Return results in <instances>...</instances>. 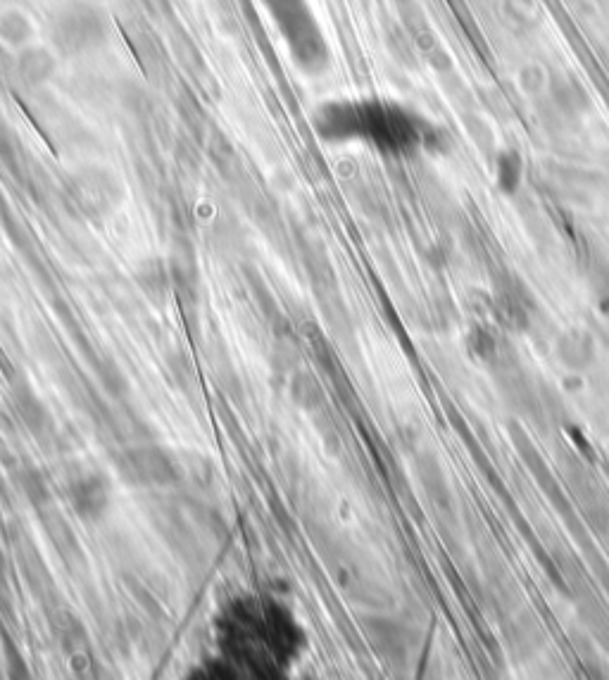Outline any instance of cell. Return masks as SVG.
<instances>
[{
    "instance_id": "cell-2",
    "label": "cell",
    "mask_w": 609,
    "mask_h": 680,
    "mask_svg": "<svg viewBox=\"0 0 609 680\" xmlns=\"http://www.w3.org/2000/svg\"><path fill=\"white\" fill-rule=\"evenodd\" d=\"M269 17H272L276 29L284 36L293 60L298 62L305 72L317 74L326 67L329 53L322 31L317 27L315 15L305 0H262Z\"/></svg>"
},
{
    "instance_id": "cell-1",
    "label": "cell",
    "mask_w": 609,
    "mask_h": 680,
    "mask_svg": "<svg viewBox=\"0 0 609 680\" xmlns=\"http://www.w3.org/2000/svg\"><path fill=\"white\" fill-rule=\"evenodd\" d=\"M315 122L319 134L331 141L364 138L384 150H407L422 138L417 117L410 115L405 107L381 103V100L326 103L319 107Z\"/></svg>"
},
{
    "instance_id": "cell-4",
    "label": "cell",
    "mask_w": 609,
    "mask_h": 680,
    "mask_svg": "<svg viewBox=\"0 0 609 680\" xmlns=\"http://www.w3.org/2000/svg\"><path fill=\"white\" fill-rule=\"evenodd\" d=\"M108 486L103 483V478L98 476H84L79 481H74L69 486V500H72V507L77 509L81 516H100L103 509L108 507Z\"/></svg>"
},
{
    "instance_id": "cell-3",
    "label": "cell",
    "mask_w": 609,
    "mask_h": 680,
    "mask_svg": "<svg viewBox=\"0 0 609 680\" xmlns=\"http://www.w3.org/2000/svg\"><path fill=\"white\" fill-rule=\"evenodd\" d=\"M119 471L131 486H169L177 481L179 471L174 459L162 447L143 445L127 450L119 459Z\"/></svg>"
},
{
    "instance_id": "cell-5",
    "label": "cell",
    "mask_w": 609,
    "mask_h": 680,
    "mask_svg": "<svg viewBox=\"0 0 609 680\" xmlns=\"http://www.w3.org/2000/svg\"><path fill=\"white\" fill-rule=\"evenodd\" d=\"M495 176H498V186L505 193H514L521 184V157L514 150H507L498 157V167H495Z\"/></svg>"
},
{
    "instance_id": "cell-6",
    "label": "cell",
    "mask_w": 609,
    "mask_h": 680,
    "mask_svg": "<svg viewBox=\"0 0 609 680\" xmlns=\"http://www.w3.org/2000/svg\"><path fill=\"white\" fill-rule=\"evenodd\" d=\"M15 405H17V412H20V417L27 421V426L34 428V431H39V428L46 426V421H48L46 407H43L41 402L34 398V393H29V390H24V393H17Z\"/></svg>"
}]
</instances>
